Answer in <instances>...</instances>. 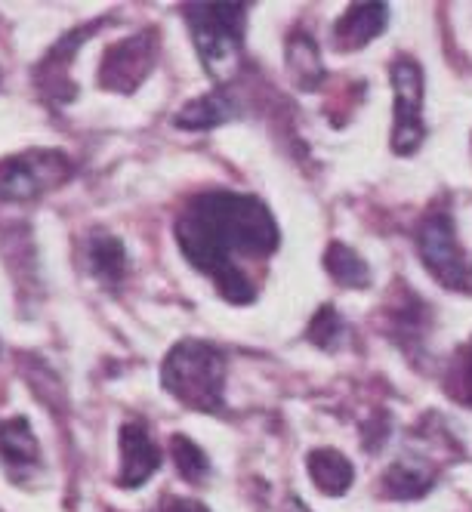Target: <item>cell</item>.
<instances>
[{
    "label": "cell",
    "mask_w": 472,
    "mask_h": 512,
    "mask_svg": "<svg viewBox=\"0 0 472 512\" xmlns=\"http://www.w3.org/2000/svg\"><path fill=\"white\" fill-rule=\"evenodd\" d=\"M176 244L192 269L207 275L226 303L250 306L257 284L241 260H269L281 244V229L266 201L229 189L195 195L173 223Z\"/></svg>",
    "instance_id": "1"
},
{
    "label": "cell",
    "mask_w": 472,
    "mask_h": 512,
    "mask_svg": "<svg viewBox=\"0 0 472 512\" xmlns=\"http://www.w3.org/2000/svg\"><path fill=\"white\" fill-rule=\"evenodd\" d=\"M161 386L179 405L220 414L226 408V352L207 340H179L161 364Z\"/></svg>",
    "instance_id": "2"
},
{
    "label": "cell",
    "mask_w": 472,
    "mask_h": 512,
    "mask_svg": "<svg viewBox=\"0 0 472 512\" xmlns=\"http://www.w3.org/2000/svg\"><path fill=\"white\" fill-rule=\"evenodd\" d=\"M186 22L192 31V44L201 56L204 71L213 81H229L238 68L247 7L244 4H189Z\"/></svg>",
    "instance_id": "3"
},
{
    "label": "cell",
    "mask_w": 472,
    "mask_h": 512,
    "mask_svg": "<svg viewBox=\"0 0 472 512\" xmlns=\"http://www.w3.org/2000/svg\"><path fill=\"white\" fill-rule=\"evenodd\" d=\"M71 173H75V164L59 149H25L10 158H0V201H38L68 182Z\"/></svg>",
    "instance_id": "4"
},
{
    "label": "cell",
    "mask_w": 472,
    "mask_h": 512,
    "mask_svg": "<svg viewBox=\"0 0 472 512\" xmlns=\"http://www.w3.org/2000/svg\"><path fill=\"white\" fill-rule=\"evenodd\" d=\"M417 250L426 272L457 294H472V260L460 247L454 216L448 210H432L417 229Z\"/></svg>",
    "instance_id": "5"
},
{
    "label": "cell",
    "mask_w": 472,
    "mask_h": 512,
    "mask_svg": "<svg viewBox=\"0 0 472 512\" xmlns=\"http://www.w3.org/2000/svg\"><path fill=\"white\" fill-rule=\"evenodd\" d=\"M392 90H395V124H392V152L395 155H414L426 136L423 124V68L398 56L389 68Z\"/></svg>",
    "instance_id": "6"
},
{
    "label": "cell",
    "mask_w": 472,
    "mask_h": 512,
    "mask_svg": "<svg viewBox=\"0 0 472 512\" xmlns=\"http://www.w3.org/2000/svg\"><path fill=\"white\" fill-rule=\"evenodd\" d=\"M155 59H158L155 31H139L133 38H124L105 50L99 65V87L115 93H133L152 75Z\"/></svg>",
    "instance_id": "7"
},
{
    "label": "cell",
    "mask_w": 472,
    "mask_h": 512,
    "mask_svg": "<svg viewBox=\"0 0 472 512\" xmlns=\"http://www.w3.org/2000/svg\"><path fill=\"white\" fill-rule=\"evenodd\" d=\"M118 448H121L118 485L127 491L142 488L161 469V451L155 445V438L149 435V426L139 423V420H127L121 426Z\"/></svg>",
    "instance_id": "8"
},
{
    "label": "cell",
    "mask_w": 472,
    "mask_h": 512,
    "mask_svg": "<svg viewBox=\"0 0 472 512\" xmlns=\"http://www.w3.org/2000/svg\"><path fill=\"white\" fill-rule=\"evenodd\" d=\"M93 31V25L87 28H78V31H71L65 34V38L41 59L38 71H34V81H38V90L47 102L53 105H65L68 99H75V84L68 81V59L75 56V50L81 44H87V34Z\"/></svg>",
    "instance_id": "9"
},
{
    "label": "cell",
    "mask_w": 472,
    "mask_h": 512,
    "mask_svg": "<svg viewBox=\"0 0 472 512\" xmlns=\"http://www.w3.org/2000/svg\"><path fill=\"white\" fill-rule=\"evenodd\" d=\"M389 25L386 4H352L334 25V47L343 53L368 47Z\"/></svg>",
    "instance_id": "10"
},
{
    "label": "cell",
    "mask_w": 472,
    "mask_h": 512,
    "mask_svg": "<svg viewBox=\"0 0 472 512\" xmlns=\"http://www.w3.org/2000/svg\"><path fill=\"white\" fill-rule=\"evenodd\" d=\"M84 263L87 272L102 284V287H118L127 278V247L118 235L93 229L84 241Z\"/></svg>",
    "instance_id": "11"
},
{
    "label": "cell",
    "mask_w": 472,
    "mask_h": 512,
    "mask_svg": "<svg viewBox=\"0 0 472 512\" xmlns=\"http://www.w3.org/2000/svg\"><path fill=\"white\" fill-rule=\"evenodd\" d=\"M0 460L10 472H28L41 466V445L25 417L0 420Z\"/></svg>",
    "instance_id": "12"
},
{
    "label": "cell",
    "mask_w": 472,
    "mask_h": 512,
    "mask_svg": "<svg viewBox=\"0 0 472 512\" xmlns=\"http://www.w3.org/2000/svg\"><path fill=\"white\" fill-rule=\"evenodd\" d=\"M306 469L312 475V482L321 494H328V497H343L352 482H355V466L349 457H343L340 451L334 448H318L309 454L306 460Z\"/></svg>",
    "instance_id": "13"
},
{
    "label": "cell",
    "mask_w": 472,
    "mask_h": 512,
    "mask_svg": "<svg viewBox=\"0 0 472 512\" xmlns=\"http://www.w3.org/2000/svg\"><path fill=\"white\" fill-rule=\"evenodd\" d=\"M235 112H238V108H235V102L229 99V93L216 87L213 93L198 96V99H192L189 105L179 108V115L173 118V124H176V127H183V130H213V127H220V124L232 121Z\"/></svg>",
    "instance_id": "14"
},
{
    "label": "cell",
    "mask_w": 472,
    "mask_h": 512,
    "mask_svg": "<svg viewBox=\"0 0 472 512\" xmlns=\"http://www.w3.org/2000/svg\"><path fill=\"white\" fill-rule=\"evenodd\" d=\"M435 485V475L411 460V457H402V460H395L386 475H383V494L386 497H395V500H414V497H423L429 488Z\"/></svg>",
    "instance_id": "15"
},
{
    "label": "cell",
    "mask_w": 472,
    "mask_h": 512,
    "mask_svg": "<svg viewBox=\"0 0 472 512\" xmlns=\"http://www.w3.org/2000/svg\"><path fill=\"white\" fill-rule=\"evenodd\" d=\"M324 269L334 281H340L343 287H368L371 284V266L361 260V256L349 247V244H340L334 241L324 253Z\"/></svg>",
    "instance_id": "16"
},
{
    "label": "cell",
    "mask_w": 472,
    "mask_h": 512,
    "mask_svg": "<svg viewBox=\"0 0 472 512\" xmlns=\"http://www.w3.org/2000/svg\"><path fill=\"white\" fill-rule=\"evenodd\" d=\"M287 56H290V78H297V84L303 90H315L318 81L324 78V68H321L315 44L306 38V34H300V38L290 41Z\"/></svg>",
    "instance_id": "17"
},
{
    "label": "cell",
    "mask_w": 472,
    "mask_h": 512,
    "mask_svg": "<svg viewBox=\"0 0 472 512\" xmlns=\"http://www.w3.org/2000/svg\"><path fill=\"white\" fill-rule=\"evenodd\" d=\"M170 454H173V463L179 469V475H183L186 482L192 485H201L207 475H210V460L207 454L192 442L189 435H173L170 438Z\"/></svg>",
    "instance_id": "18"
},
{
    "label": "cell",
    "mask_w": 472,
    "mask_h": 512,
    "mask_svg": "<svg viewBox=\"0 0 472 512\" xmlns=\"http://www.w3.org/2000/svg\"><path fill=\"white\" fill-rule=\"evenodd\" d=\"M448 392L460 401V405L472 408V340L454 355L451 371H448Z\"/></svg>",
    "instance_id": "19"
},
{
    "label": "cell",
    "mask_w": 472,
    "mask_h": 512,
    "mask_svg": "<svg viewBox=\"0 0 472 512\" xmlns=\"http://www.w3.org/2000/svg\"><path fill=\"white\" fill-rule=\"evenodd\" d=\"M343 331H346V324L337 315V309L334 306H321L318 315L309 324V340L315 346H321V349H337V343L343 340Z\"/></svg>",
    "instance_id": "20"
},
{
    "label": "cell",
    "mask_w": 472,
    "mask_h": 512,
    "mask_svg": "<svg viewBox=\"0 0 472 512\" xmlns=\"http://www.w3.org/2000/svg\"><path fill=\"white\" fill-rule=\"evenodd\" d=\"M164 512H210L204 503H198V500H186V497H170L167 503H164Z\"/></svg>",
    "instance_id": "21"
},
{
    "label": "cell",
    "mask_w": 472,
    "mask_h": 512,
    "mask_svg": "<svg viewBox=\"0 0 472 512\" xmlns=\"http://www.w3.org/2000/svg\"><path fill=\"white\" fill-rule=\"evenodd\" d=\"M294 512H309V509H306V506H303L300 500H294Z\"/></svg>",
    "instance_id": "22"
}]
</instances>
